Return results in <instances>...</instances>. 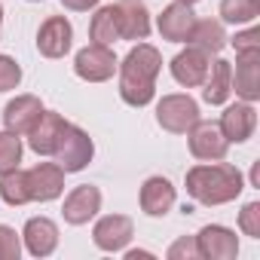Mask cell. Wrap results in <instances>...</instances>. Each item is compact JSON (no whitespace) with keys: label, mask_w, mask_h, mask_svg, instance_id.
Returning <instances> with one entry per match:
<instances>
[{"label":"cell","mask_w":260,"mask_h":260,"mask_svg":"<svg viewBox=\"0 0 260 260\" xmlns=\"http://www.w3.org/2000/svg\"><path fill=\"white\" fill-rule=\"evenodd\" d=\"M119 71V98L132 107H144L153 101L156 92V77L162 71V55L150 43H138L132 52L116 64Z\"/></svg>","instance_id":"obj_1"},{"label":"cell","mask_w":260,"mask_h":260,"mask_svg":"<svg viewBox=\"0 0 260 260\" xmlns=\"http://www.w3.org/2000/svg\"><path fill=\"white\" fill-rule=\"evenodd\" d=\"M245 190L242 172L226 162H211V166H196L187 172V193L202 202V205H226Z\"/></svg>","instance_id":"obj_2"},{"label":"cell","mask_w":260,"mask_h":260,"mask_svg":"<svg viewBox=\"0 0 260 260\" xmlns=\"http://www.w3.org/2000/svg\"><path fill=\"white\" fill-rule=\"evenodd\" d=\"M92 153H95L92 138L83 132V128L68 122V128H64V135H61V141H58L52 156H55V166L68 175V172H83L92 162Z\"/></svg>","instance_id":"obj_3"},{"label":"cell","mask_w":260,"mask_h":260,"mask_svg":"<svg viewBox=\"0 0 260 260\" xmlns=\"http://www.w3.org/2000/svg\"><path fill=\"white\" fill-rule=\"evenodd\" d=\"M184 135H187L190 153H193L196 159H202V162H217V159L226 156L230 141L223 138V132H220L217 122H211V119H196Z\"/></svg>","instance_id":"obj_4"},{"label":"cell","mask_w":260,"mask_h":260,"mask_svg":"<svg viewBox=\"0 0 260 260\" xmlns=\"http://www.w3.org/2000/svg\"><path fill=\"white\" fill-rule=\"evenodd\" d=\"M196 119H199V104L190 95H162V101L156 104V122L172 135H184Z\"/></svg>","instance_id":"obj_5"},{"label":"cell","mask_w":260,"mask_h":260,"mask_svg":"<svg viewBox=\"0 0 260 260\" xmlns=\"http://www.w3.org/2000/svg\"><path fill=\"white\" fill-rule=\"evenodd\" d=\"M116 64H119V61H116L113 49H110V46H98V43H89V46L80 49L77 58H74V71H77V77L86 80V83H104V80H110L113 71H116Z\"/></svg>","instance_id":"obj_6"},{"label":"cell","mask_w":260,"mask_h":260,"mask_svg":"<svg viewBox=\"0 0 260 260\" xmlns=\"http://www.w3.org/2000/svg\"><path fill=\"white\" fill-rule=\"evenodd\" d=\"M196 248H199V257H205V260H236L239 239H236L233 230H226L220 223H208V226L199 230Z\"/></svg>","instance_id":"obj_7"},{"label":"cell","mask_w":260,"mask_h":260,"mask_svg":"<svg viewBox=\"0 0 260 260\" xmlns=\"http://www.w3.org/2000/svg\"><path fill=\"white\" fill-rule=\"evenodd\" d=\"M233 92L242 101L260 98V49L236 52V71H233Z\"/></svg>","instance_id":"obj_8"},{"label":"cell","mask_w":260,"mask_h":260,"mask_svg":"<svg viewBox=\"0 0 260 260\" xmlns=\"http://www.w3.org/2000/svg\"><path fill=\"white\" fill-rule=\"evenodd\" d=\"M64 128H68V119L61 113H52V110H43L40 119L34 122V128L28 132V144L37 156H52L61 135H64Z\"/></svg>","instance_id":"obj_9"},{"label":"cell","mask_w":260,"mask_h":260,"mask_svg":"<svg viewBox=\"0 0 260 260\" xmlns=\"http://www.w3.org/2000/svg\"><path fill=\"white\" fill-rule=\"evenodd\" d=\"M64 193V172L55 162H40L28 169V196L31 202H52Z\"/></svg>","instance_id":"obj_10"},{"label":"cell","mask_w":260,"mask_h":260,"mask_svg":"<svg viewBox=\"0 0 260 260\" xmlns=\"http://www.w3.org/2000/svg\"><path fill=\"white\" fill-rule=\"evenodd\" d=\"M132 236H135V223H132V217H125V214H107L92 230L95 245L101 251H110V254L113 251H122Z\"/></svg>","instance_id":"obj_11"},{"label":"cell","mask_w":260,"mask_h":260,"mask_svg":"<svg viewBox=\"0 0 260 260\" xmlns=\"http://www.w3.org/2000/svg\"><path fill=\"white\" fill-rule=\"evenodd\" d=\"M208 64H211V55H208V52H202V49H196V46H187L184 52H178V55L172 58V77H175L181 86L196 89V86L205 83Z\"/></svg>","instance_id":"obj_12"},{"label":"cell","mask_w":260,"mask_h":260,"mask_svg":"<svg viewBox=\"0 0 260 260\" xmlns=\"http://www.w3.org/2000/svg\"><path fill=\"white\" fill-rule=\"evenodd\" d=\"M40 113H43V104H40V98L37 95H16L7 107H4V125H7V132H13V135H28L31 128H34V122L40 119Z\"/></svg>","instance_id":"obj_13"},{"label":"cell","mask_w":260,"mask_h":260,"mask_svg":"<svg viewBox=\"0 0 260 260\" xmlns=\"http://www.w3.org/2000/svg\"><path fill=\"white\" fill-rule=\"evenodd\" d=\"M98 211H101V190H98V187H92V184L74 187V190L68 193V199H64V208H61L64 220H68V223H74V226L89 223Z\"/></svg>","instance_id":"obj_14"},{"label":"cell","mask_w":260,"mask_h":260,"mask_svg":"<svg viewBox=\"0 0 260 260\" xmlns=\"http://www.w3.org/2000/svg\"><path fill=\"white\" fill-rule=\"evenodd\" d=\"M71 40H74V28H71V22L64 16L46 19L40 25V31H37V49L46 58H61L71 49Z\"/></svg>","instance_id":"obj_15"},{"label":"cell","mask_w":260,"mask_h":260,"mask_svg":"<svg viewBox=\"0 0 260 260\" xmlns=\"http://www.w3.org/2000/svg\"><path fill=\"white\" fill-rule=\"evenodd\" d=\"M220 132H223V138L233 144H242V141H248L251 135H254V125H257V110H254V104L251 101H242V104H230L226 110H223V116H220Z\"/></svg>","instance_id":"obj_16"},{"label":"cell","mask_w":260,"mask_h":260,"mask_svg":"<svg viewBox=\"0 0 260 260\" xmlns=\"http://www.w3.org/2000/svg\"><path fill=\"white\" fill-rule=\"evenodd\" d=\"M193 25H196V16H193L190 4H181V0L169 4L156 19V28L162 34V40H172V43H187Z\"/></svg>","instance_id":"obj_17"},{"label":"cell","mask_w":260,"mask_h":260,"mask_svg":"<svg viewBox=\"0 0 260 260\" xmlns=\"http://www.w3.org/2000/svg\"><path fill=\"white\" fill-rule=\"evenodd\" d=\"M116 13H119V40H147L150 13L144 0H116Z\"/></svg>","instance_id":"obj_18"},{"label":"cell","mask_w":260,"mask_h":260,"mask_svg":"<svg viewBox=\"0 0 260 260\" xmlns=\"http://www.w3.org/2000/svg\"><path fill=\"white\" fill-rule=\"evenodd\" d=\"M175 205V187L169 178H147L141 187V211L150 217H166Z\"/></svg>","instance_id":"obj_19"},{"label":"cell","mask_w":260,"mask_h":260,"mask_svg":"<svg viewBox=\"0 0 260 260\" xmlns=\"http://www.w3.org/2000/svg\"><path fill=\"white\" fill-rule=\"evenodd\" d=\"M22 239H25V245L34 257H49L58 248V226L49 217H31L25 223Z\"/></svg>","instance_id":"obj_20"},{"label":"cell","mask_w":260,"mask_h":260,"mask_svg":"<svg viewBox=\"0 0 260 260\" xmlns=\"http://www.w3.org/2000/svg\"><path fill=\"white\" fill-rule=\"evenodd\" d=\"M233 92V64L217 58L214 64H208V77L202 83V98L208 104H223Z\"/></svg>","instance_id":"obj_21"},{"label":"cell","mask_w":260,"mask_h":260,"mask_svg":"<svg viewBox=\"0 0 260 260\" xmlns=\"http://www.w3.org/2000/svg\"><path fill=\"white\" fill-rule=\"evenodd\" d=\"M187 43L196 46V49H202V52H208V55H217V52L226 46L223 25L214 22V19H196V25H193L190 37H187Z\"/></svg>","instance_id":"obj_22"},{"label":"cell","mask_w":260,"mask_h":260,"mask_svg":"<svg viewBox=\"0 0 260 260\" xmlns=\"http://www.w3.org/2000/svg\"><path fill=\"white\" fill-rule=\"evenodd\" d=\"M89 40L98 43V46H113L119 40V13H116V4L101 7L92 16V22H89Z\"/></svg>","instance_id":"obj_23"},{"label":"cell","mask_w":260,"mask_h":260,"mask_svg":"<svg viewBox=\"0 0 260 260\" xmlns=\"http://www.w3.org/2000/svg\"><path fill=\"white\" fill-rule=\"evenodd\" d=\"M0 199H4L7 205H25V202H31V196H28V172L13 169L7 175H0Z\"/></svg>","instance_id":"obj_24"},{"label":"cell","mask_w":260,"mask_h":260,"mask_svg":"<svg viewBox=\"0 0 260 260\" xmlns=\"http://www.w3.org/2000/svg\"><path fill=\"white\" fill-rule=\"evenodd\" d=\"M260 16V0H220V19L230 25H245Z\"/></svg>","instance_id":"obj_25"},{"label":"cell","mask_w":260,"mask_h":260,"mask_svg":"<svg viewBox=\"0 0 260 260\" xmlns=\"http://www.w3.org/2000/svg\"><path fill=\"white\" fill-rule=\"evenodd\" d=\"M22 162V138L13 132H0V175L19 169Z\"/></svg>","instance_id":"obj_26"},{"label":"cell","mask_w":260,"mask_h":260,"mask_svg":"<svg viewBox=\"0 0 260 260\" xmlns=\"http://www.w3.org/2000/svg\"><path fill=\"white\" fill-rule=\"evenodd\" d=\"M239 230L251 239H260V202H248L239 211Z\"/></svg>","instance_id":"obj_27"},{"label":"cell","mask_w":260,"mask_h":260,"mask_svg":"<svg viewBox=\"0 0 260 260\" xmlns=\"http://www.w3.org/2000/svg\"><path fill=\"white\" fill-rule=\"evenodd\" d=\"M22 254V239L13 226L0 223V260H19Z\"/></svg>","instance_id":"obj_28"},{"label":"cell","mask_w":260,"mask_h":260,"mask_svg":"<svg viewBox=\"0 0 260 260\" xmlns=\"http://www.w3.org/2000/svg\"><path fill=\"white\" fill-rule=\"evenodd\" d=\"M22 83V68L16 64V58L0 55V92H10Z\"/></svg>","instance_id":"obj_29"},{"label":"cell","mask_w":260,"mask_h":260,"mask_svg":"<svg viewBox=\"0 0 260 260\" xmlns=\"http://www.w3.org/2000/svg\"><path fill=\"white\" fill-rule=\"evenodd\" d=\"M169 260H199L196 236H181V239L169 248Z\"/></svg>","instance_id":"obj_30"},{"label":"cell","mask_w":260,"mask_h":260,"mask_svg":"<svg viewBox=\"0 0 260 260\" xmlns=\"http://www.w3.org/2000/svg\"><path fill=\"white\" fill-rule=\"evenodd\" d=\"M233 46H236V52H248V49H260V31H257V28H251V31H245V34H236V40H233Z\"/></svg>","instance_id":"obj_31"},{"label":"cell","mask_w":260,"mask_h":260,"mask_svg":"<svg viewBox=\"0 0 260 260\" xmlns=\"http://www.w3.org/2000/svg\"><path fill=\"white\" fill-rule=\"evenodd\" d=\"M98 4V0H61V7H68V10H74V13H86V10H92Z\"/></svg>","instance_id":"obj_32"},{"label":"cell","mask_w":260,"mask_h":260,"mask_svg":"<svg viewBox=\"0 0 260 260\" xmlns=\"http://www.w3.org/2000/svg\"><path fill=\"white\" fill-rule=\"evenodd\" d=\"M0 25H4V7H0Z\"/></svg>","instance_id":"obj_33"},{"label":"cell","mask_w":260,"mask_h":260,"mask_svg":"<svg viewBox=\"0 0 260 260\" xmlns=\"http://www.w3.org/2000/svg\"><path fill=\"white\" fill-rule=\"evenodd\" d=\"M181 4H190V7H193V4H196V0H181Z\"/></svg>","instance_id":"obj_34"}]
</instances>
